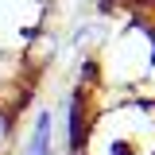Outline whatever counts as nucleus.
Returning <instances> with one entry per match:
<instances>
[{"mask_svg":"<svg viewBox=\"0 0 155 155\" xmlns=\"http://www.w3.org/2000/svg\"><path fill=\"white\" fill-rule=\"evenodd\" d=\"M23 155H54V113L51 109H39L31 136L23 140Z\"/></svg>","mask_w":155,"mask_h":155,"instance_id":"obj_1","label":"nucleus"},{"mask_svg":"<svg viewBox=\"0 0 155 155\" xmlns=\"http://www.w3.org/2000/svg\"><path fill=\"white\" fill-rule=\"evenodd\" d=\"M105 39H109V27H105V23H97V19H89V23H81V27L74 31V51H81V54H93Z\"/></svg>","mask_w":155,"mask_h":155,"instance_id":"obj_2","label":"nucleus"},{"mask_svg":"<svg viewBox=\"0 0 155 155\" xmlns=\"http://www.w3.org/2000/svg\"><path fill=\"white\" fill-rule=\"evenodd\" d=\"M12 132H16V113H12V109H0V155L8 151Z\"/></svg>","mask_w":155,"mask_h":155,"instance_id":"obj_3","label":"nucleus"}]
</instances>
